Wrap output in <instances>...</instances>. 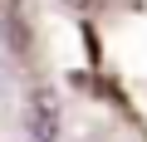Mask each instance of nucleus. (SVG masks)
<instances>
[{
  "mask_svg": "<svg viewBox=\"0 0 147 142\" xmlns=\"http://www.w3.org/2000/svg\"><path fill=\"white\" fill-rule=\"evenodd\" d=\"M25 132L34 142H54L59 137V93L54 88H34L25 103Z\"/></svg>",
  "mask_w": 147,
  "mask_h": 142,
  "instance_id": "1",
  "label": "nucleus"
},
{
  "mask_svg": "<svg viewBox=\"0 0 147 142\" xmlns=\"http://www.w3.org/2000/svg\"><path fill=\"white\" fill-rule=\"evenodd\" d=\"M64 5H69V10H79V15H93V10L108 5V0H64Z\"/></svg>",
  "mask_w": 147,
  "mask_h": 142,
  "instance_id": "2",
  "label": "nucleus"
}]
</instances>
